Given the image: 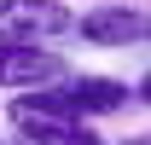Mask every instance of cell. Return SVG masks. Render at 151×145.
<instances>
[{"instance_id":"1","label":"cell","mask_w":151,"mask_h":145,"mask_svg":"<svg viewBox=\"0 0 151 145\" xmlns=\"http://www.w3.org/2000/svg\"><path fill=\"white\" fill-rule=\"evenodd\" d=\"M6 122L18 128L29 145H99V134L81 116H70L64 110V99H58V87L52 93H18L12 105H6Z\"/></svg>"},{"instance_id":"3","label":"cell","mask_w":151,"mask_h":145,"mask_svg":"<svg viewBox=\"0 0 151 145\" xmlns=\"http://www.w3.org/2000/svg\"><path fill=\"white\" fill-rule=\"evenodd\" d=\"M70 29L76 12L64 0H0V41H52Z\"/></svg>"},{"instance_id":"5","label":"cell","mask_w":151,"mask_h":145,"mask_svg":"<svg viewBox=\"0 0 151 145\" xmlns=\"http://www.w3.org/2000/svg\"><path fill=\"white\" fill-rule=\"evenodd\" d=\"M145 23L134 6H93V12H81L76 18V35L87 41V47H128V41L145 35Z\"/></svg>"},{"instance_id":"4","label":"cell","mask_w":151,"mask_h":145,"mask_svg":"<svg viewBox=\"0 0 151 145\" xmlns=\"http://www.w3.org/2000/svg\"><path fill=\"white\" fill-rule=\"evenodd\" d=\"M58 99H64V110L70 116H111V110H122L134 99V87H122V81H111V75H64V81H52Z\"/></svg>"},{"instance_id":"6","label":"cell","mask_w":151,"mask_h":145,"mask_svg":"<svg viewBox=\"0 0 151 145\" xmlns=\"http://www.w3.org/2000/svg\"><path fill=\"white\" fill-rule=\"evenodd\" d=\"M134 99H139V105H151V75L139 81V87H134Z\"/></svg>"},{"instance_id":"8","label":"cell","mask_w":151,"mask_h":145,"mask_svg":"<svg viewBox=\"0 0 151 145\" xmlns=\"http://www.w3.org/2000/svg\"><path fill=\"white\" fill-rule=\"evenodd\" d=\"M0 145H12V139H0Z\"/></svg>"},{"instance_id":"7","label":"cell","mask_w":151,"mask_h":145,"mask_svg":"<svg viewBox=\"0 0 151 145\" xmlns=\"http://www.w3.org/2000/svg\"><path fill=\"white\" fill-rule=\"evenodd\" d=\"M122 145H151V134H134V139H122Z\"/></svg>"},{"instance_id":"9","label":"cell","mask_w":151,"mask_h":145,"mask_svg":"<svg viewBox=\"0 0 151 145\" xmlns=\"http://www.w3.org/2000/svg\"><path fill=\"white\" fill-rule=\"evenodd\" d=\"M145 35H151V23H145Z\"/></svg>"},{"instance_id":"2","label":"cell","mask_w":151,"mask_h":145,"mask_svg":"<svg viewBox=\"0 0 151 145\" xmlns=\"http://www.w3.org/2000/svg\"><path fill=\"white\" fill-rule=\"evenodd\" d=\"M64 81V58L41 41H0V93H35Z\"/></svg>"}]
</instances>
